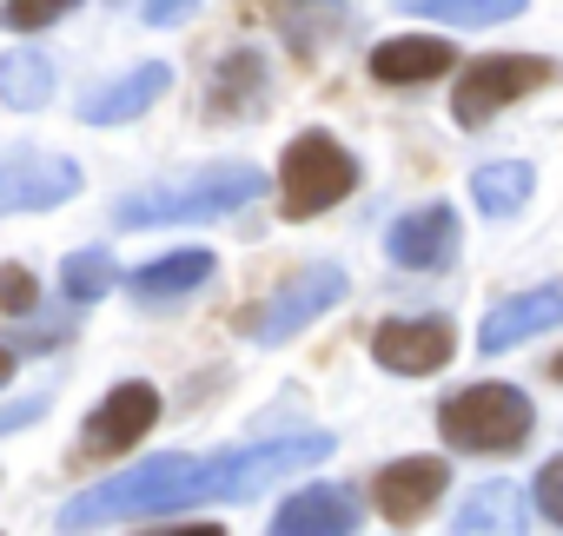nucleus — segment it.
I'll use <instances>...</instances> for the list:
<instances>
[{
  "instance_id": "obj_9",
  "label": "nucleus",
  "mask_w": 563,
  "mask_h": 536,
  "mask_svg": "<svg viewBox=\"0 0 563 536\" xmlns=\"http://www.w3.org/2000/svg\"><path fill=\"white\" fill-rule=\"evenodd\" d=\"M451 325L444 319H385L378 332H372V358L385 365V371H405V378H424V371H438L444 358H451Z\"/></svg>"
},
{
  "instance_id": "obj_22",
  "label": "nucleus",
  "mask_w": 563,
  "mask_h": 536,
  "mask_svg": "<svg viewBox=\"0 0 563 536\" xmlns=\"http://www.w3.org/2000/svg\"><path fill=\"white\" fill-rule=\"evenodd\" d=\"M0 100L8 107H47L54 100V60L41 54H0Z\"/></svg>"
},
{
  "instance_id": "obj_10",
  "label": "nucleus",
  "mask_w": 563,
  "mask_h": 536,
  "mask_svg": "<svg viewBox=\"0 0 563 536\" xmlns=\"http://www.w3.org/2000/svg\"><path fill=\"white\" fill-rule=\"evenodd\" d=\"M385 245H391V258L405 265V272H444V265L457 258V212H451V205L405 212Z\"/></svg>"
},
{
  "instance_id": "obj_17",
  "label": "nucleus",
  "mask_w": 563,
  "mask_h": 536,
  "mask_svg": "<svg viewBox=\"0 0 563 536\" xmlns=\"http://www.w3.org/2000/svg\"><path fill=\"white\" fill-rule=\"evenodd\" d=\"M173 87V74L153 60V67H140V74H126V80H113V87H93L87 93V107H80V120L87 126H126V120H140L146 107H159V93Z\"/></svg>"
},
{
  "instance_id": "obj_25",
  "label": "nucleus",
  "mask_w": 563,
  "mask_h": 536,
  "mask_svg": "<svg viewBox=\"0 0 563 536\" xmlns=\"http://www.w3.org/2000/svg\"><path fill=\"white\" fill-rule=\"evenodd\" d=\"M67 8H74V0H8V27H14V34H34V27L60 21Z\"/></svg>"
},
{
  "instance_id": "obj_7",
  "label": "nucleus",
  "mask_w": 563,
  "mask_h": 536,
  "mask_svg": "<svg viewBox=\"0 0 563 536\" xmlns=\"http://www.w3.org/2000/svg\"><path fill=\"white\" fill-rule=\"evenodd\" d=\"M543 80H550V60H530V54H484V60L457 80L451 113H457V126H484L497 107L523 100V93L543 87Z\"/></svg>"
},
{
  "instance_id": "obj_15",
  "label": "nucleus",
  "mask_w": 563,
  "mask_h": 536,
  "mask_svg": "<svg viewBox=\"0 0 563 536\" xmlns=\"http://www.w3.org/2000/svg\"><path fill=\"white\" fill-rule=\"evenodd\" d=\"M352 523H358L352 490H339V483H312V490H299V496L278 503L272 536H345Z\"/></svg>"
},
{
  "instance_id": "obj_24",
  "label": "nucleus",
  "mask_w": 563,
  "mask_h": 536,
  "mask_svg": "<svg viewBox=\"0 0 563 536\" xmlns=\"http://www.w3.org/2000/svg\"><path fill=\"white\" fill-rule=\"evenodd\" d=\"M113 279H120V272H113V258H107L100 245H87V252H74V258L60 265V292H67V299H80V305L107 299V292H113Z\"/></svg>"
},
{
  "instance_id": "obj_29",
  "label": "nucleus",
  "mask_w": 563,
  "mask_h": 536,
  "mask_svg": "<svg viewBox=\"0 0 563 536\" xmlns=\"http://www.w3.org/2000/svg\"><path fill=\"white\" fill-rule=\"evenodd\" d=\"M34 411H41V404H34V398H21V404H8V431H21V424H27V417H34Z\"/></svg>"
},
{
  "instance_id": "obj_3",
  "label": "nucleus",
  "mask_w": 563,
  "mask_h": 536,
  "mask_svg": "<svg viewBox=\"0 0 563 536\" xmlns=\"http://www.w3.org/2000/svg\"><path fill=\"white\" fill-rule=\"evenodd\" d=\"M438 431H444L451 450L504 457V450H517V444L537 431V417H530V398H523V391H510V384H471V391L444 398Z\"/></svg>"
},
{
  "instance_id": "obj_27",
  "label": "nucleus",
  "mask_w": 563,
  "mask_h": 536,
  "mask_svg": "<svg viewBox=\"0 0 563 536\" xmlns=\"http://www.w3.org/2000/svg\"><path fill=\"white\" fill-rule=\"evenodd\" d=\"M192 8H199V0H146L140 21L146 27H179V21H192Z\"/></svg>"
},
{
  "instance_id": "obj_13",
  "label": "nucleus",
  "mask_w": 563,
  "mask_h": 536,
  "mask_svg": "<svg viewBox=\"0 0 563 536\" xmlns=\"http://www.w3.org/2000/svg\"><path fill=\"white\" fill-rule=\"evenodd\" d=\"M265 93H272L265 60L239 47V54H225V60L212 67V80H206V120H252V113H265Z\"/></svg>"
},
{
  "instance_id": "obj_14",
  "label": "nucleus",
  "mask_w": 563,
  "mask_h": 536,
  "mask_svg": "<svg viewBox=\"0 0 563 536\" xmlns=\"http://www.w3.org/2000/svg\"><path fill=\"white\" fill-rule=\"evenodd\" d=\"M550 325H563V286H537V292L504 299V305L484 319L477 345H484V351H510V345H523V338H537V332H550Z\"/></svg>"
},
{
  "instance_id": "obj_5",
  "label": "nucleus",
  "mask_w": 563,
  "mask_h": 536,
  "mask_svg": "<svg viewBox=\"0 0 563 536\" xmlns=\"http://www.w3.org/2000/svg\"><path fill=\"white\" fill-rule=\"evenodd\" d=\"M332 457V437L325 431H306V437H265V444H245V450H225L212 457V477H206V503H245L258 496L265 483L292 477V470H312Z\"/></svg>"
},
{
  "instance_id": "obj_11",
  "label": "nucleus",
  "mask_w": 563,
  "mask_h": 536,
  "mask_svg": "<svg viewBox=\"0 0 563 536\" xmlns=\"http://www.w3.org/2000/svg\"><path fill=\"white\" fill-rule=\"evenodd\" d=\"M80 192V166L74 159H34V153H14L8 172H0V205L8 212H47L60 199Z\"/></svg>"
},
{
  "instance_id": "obj_12",
  "label": "nucleus",
  "mask_w": 563,
  "mask_h": 536,
  "mask_svg": "<svg viewBox=\"0 0 563 536\" xmlns=\"http://www.w3.org/2000/svg\"><path fill=\"white\" fill-rule=\"evenodd\" d=\"M444 483H451V470H444L438 457H398V464L372 483V503H378L391 523H418V516L444 496Z\"/></svg>"
},
{
  "instance_id": "obj_8",
  "label": "nucleus",
  "mask_w": 563,
  "mask_h": 536,
  "mask_svg": "<svg viewBox=\"0 0 563 536\" xmlns=\"http://www.w3.org/2000/svg\"><path fill=\"white\" fill-rule=\"evenodd\" d=\"M159 424V391L153 384H120L93 404L87 431H80V457H120L126 444H140Z\"/></svg>"
},
{
  "instance_id": "obj_19",
  "label": "nucleus",
  "mask_w": 563,
  "mask_h": 536,
  "mask_svg": "<svg viewBox=\"0 0 563 536\" xmlns=\"http://www.w3.org/2000/svg\"><path fill=\"white\" fill-rule=\"evenodd\" d=\"M212 252H199V245H186V252H166V258H153V265H140L133 272V299L140 305H153V299H179V292H192V286H206L212 279Z\"/></svg>"
},
{
  "instance_id": "obj_26",
  "label": "nucleus",
  "mask_w": 563,
  "mask_h": 536,
  "mask_svg": "<svg viewBox=\"0 0 563 536\" xmlns=\"http://www.w3.org/2000/svg\"><path fill=\"white\" fill-rule=\"evenodd\" d=\"M537 510H543L550 523H563V457L543 464V477H537Z\"/></svg>"
},
{
  "instance_id": "obj_30",
  "label": "nucleus",
  "mask_w": 563,
  "mask_h": 536,
  "mask_svg": "<svg viewBox=\"0 0 563 536\" xmlns=\"http://www.w3.org/2000/svg\"><path fill=\"white\" fill-rule=\"evenodd\" d=\"M146 536H225V529H212V523H186V529H146Z\"/></svg>"
},
{
  "instance_id": "obj_18",
  "label": "nucleus",
  "mask_w": 563,
  "mask_h": 536,
  "mask_svg": "<svg viewBox=\"0 0 563 536\" xmlns=\"http://www.w3.org/2000/svg\"><path fill=\"white\" fill-rule=\"evenodd\" d=\"M457 536H523L530 516H523V490L517 483H477L451 523Z\"/></svg>"
},
{
  "instance_id": "obj_16",
  "label": "nucleus",
  "mask_w": 563,
  "mask_h": 536,
  "mask_svg": "<svg viewBox=\"0 0 563 536\" xmlns=\"http://www.w3.org/2000/svg\"><path fill=\"white\" fill-rule=\"evenodd\" d=\"M438 74H451V41L398 34V41L372 47V80L378 87H418V80H438Z\"/></svg>"
},
{
  "instance_id": "obj_2",
  "label": "nucleus",
  "mask_w": 563,
  "mask_h": 536,
  "mask_svg": "<svg viewBox=\"0 0 563 536\" xmlns=\"http://www.w3.org/2000/svg\"><path fill=\"white\" fill-rule=\"evenodd\" d=\"M258 192H265V172L225 159V166H199V172L153 179V186L126 192L113 205V225L120 232H146V225H179V219H219V212H239Z\"/></svg>"
},
{
  "instance_id": "obj_4",
  "label": "nucleus",
  "mask_w": 563,
  "mask_h": 536,
  "mask_svg": "<svg viewBox=\"0 0 563 536\" xmlns=\"http://www.w3.org/2000/svg\"><path fill=\"white\" fill-rule=\"evenodd\" d=\"M358 186V159L332 133H299L278 159V212L286 219H319Z\"/></svg>"
},
{
  "instance_id": "obj_20",
  "label": "nucleus",
  "mask_w": 563,
  "mask_h": 536,
  "mask_svg": "<svg viewBox=\"0 0 563 536\" xmlns=\"http://www.w3.org/2000/svg\"><path fill=\"white\" fill-rule=\"evenodd\" d=\"M471 199H477V212H517L523 199H530V166L523 159H490V166H477L471 172Z\"/></svg>"
},
{
  "instance_id": "obj_1",
  "label": "nucleus",
  "mask_w": 563,
  "mask_h": 536,
  "mask_svg": "<svg viewBox=\"0 0 563 536\" xmlns=\"http://www.w3.org/2000/svg\"><path fill=\"white\" fill-rule=\"evenodd\" d=\"M206 477H212V457L166 450V457H153V464H140L126 477H107L87 496H74L60 510V529H93V523H126V516H159V510L206 503Z\"/></svg>"
},
{
  "instance_id": "obj_28",
  "label": "nucleus",
  "mask_w": 563,
  "mask_h": 536,
  "mask_svg": "<svg viewBox=\"0 0 563 536\" xmlns=\"http://www.w3.org/2000/svg\"><path fill=\"white\" fill-rule=\"evenodd\" d=\"M34 305V279H27V265H8V319H27Z\"/></svg>"
},
{
  "instance_id": "obj_23",
  "label": "nucleus",
  "mask_w": 563,
  "mask_h": 536,
  "mask_svg": "<svg viewBox=\"0 0 563 536\" xmlns=\"http://www.w3.org/2000/svg\"><path fill=\"white\" fill-rule=\"evenodd\" d=\"M398 8L424 21H451V27H497V21H517L530 0H398Z\"/></svg>"
},
{
  "instance_id": "obj_6",
  "label": "nucleus",
  "mask_w": 563,
  "mask_h": 536,
  "mask_svg": "<svg viewBox=\"0 0 563 536\" xmlns=\"http://www.w3.org/2000/svg\"><path fill=\"white\" fill-rule=\"evenodd\" d=\"M339 299H345V272H339V265H306V272H292L265 305L239 312V332L258 338V345H286V338H299L319 312H332Z\"/></svg>"
},
{
  "instance_id": "obj_21",
  "label": "nucleus",
  "mask_w": 563,
  "mask_h": 536,
  "mask_svg": "<svg viewBox=\"0 0 563 536\" xmlns=\"http://www.w3.org/2000/svg\"><path fill=\"white\" fill-rule=\"evenodd\" d=\"M278 27H286L292 54H319L332 34H345V8H332V0H292V8H278Z\"/></svg>"
},
{
  "instance_id": "obj_31",
  "label": "nucleus",
  "mask_w": 563,
  "mask_h": 536,
  "mask_svg": "<svg viewBox=\"0 0 563 536\" xmlns=\"http://www.w3.org/2000/svg\"><path fill=\"white\" fill-rule=\"evenodd\" d=\"M556 378H563V358H556Z\"/></svg>"
}]
</instances>
